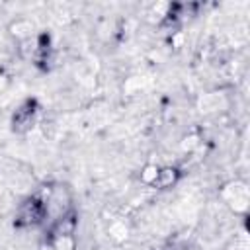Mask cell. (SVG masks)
<instances>
[{"label":"cell","instance_id":"cell-1","mask_svg":"<svg viewBox=\"0 0 250 250\" xmlns=\"http://www.w3.org/2000/svg\"><path fill=\"white\" fill-rule=\"evenodd\" d=\"M47 217V209H45V201L39 197H29L25 199L20 207H18V215H16V223L21 227H31L41 223Z\"/></svg>","mask_w":250,"mask_h":250},{"label":"cell","instance_id":"cell-2","mask_svg":"<svg viewBox=\"0 0 250 250\" xmlns=\"http://www.w3.org/2000/svg\"><path fill=\"white\" fill-rule=\"evenodd\" d=\"M35 115H37V104H35V102L27 100L25 104H21V105L16 109L14 117H12L14 131H18V133L29 131L31 125H33V121H35Z\"/></svg>","mask_w":250,"mask_h":250},{"label":"cell","instance_id":"cell-3","mask_svg":"<svg viewBox=\"0 0 250 250\" xmlns=\"http://www.w3.org/2000/svg\"><path fill=\"white\" fill-rule=\"evenodd\" d=\"M178 180V170L176 168H158V174H156V180L152 182V186H158V188H170L174 186Z\"/></svg>","mask_w":250,"mask_h":250},{"label":"cell","instance_id":"cell-4","mask_svg":"<svg viewBox=\"0 0 250 250\" xmlns=\"http://www.w3.org/2000/svg\"><path fill=\"white\" fill-rule=\"evenodd\" d=\"M53 250H76L74 236H53Z\"/></svg>","mask_w":250,"mask_h":250},{"label":"cell","instance_id":"cell-5","mask_svg":"<svg viewBox=\"0 0 250 250\" xmlns=\"http://www.w3.org/2000/svg\"><path fill=\"white\" fill-rule=\"evenodd\" d=\"M156 174H158V166H154V164H148L145 170H143V182H146V184H152L154 180H156Z\"/></svg>","mask_w":250,"mask_h":250}]
</instances>
